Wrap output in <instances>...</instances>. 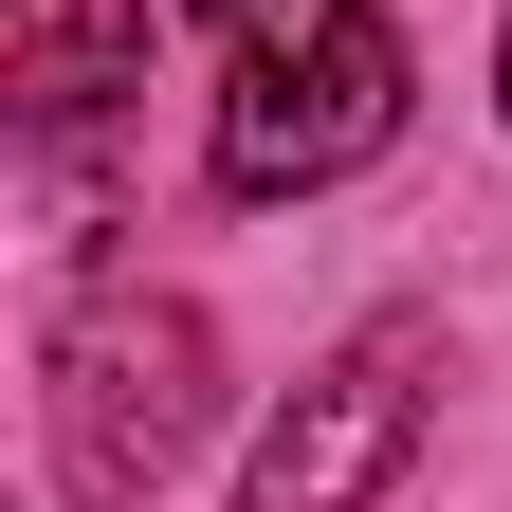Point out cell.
I'll use <instances>...</instances> for the list:
<instances>
[{"mask_svg":"<svg viewBox=\"0 0 512 512\" xmlns=\"http://www.w3.org/2000/svg\"><path fill=\"white\" fill-rule=\"evenodd\" d=\"M220 421V330L183 293H74V330H55V476L92 512H147L183 476V439Z\"/></svg>","mask_w":512,"mask_h":512,"instance_id":"1","label":"cell"},{"mask_svg":"<svg viewBox=\"0 0 512 512\" xmlns=\"http://www.w3.org/2000/svg\"><path fill=\"white\" fill-rule=\"evenodd\" d=\"M366 147H403V19L384 0H348L330 37H293V55H238V92H220V202H311V183H348Z\"/></svg>","mask_w":512,"mask_h":512,"instance_id":"2","label":"cell"},{"mask_svg":"<svg viewBox=\"0 0 512 512\" xmlns=\"http://www.w3.org/2000/svg\"><path fill=\"white\" fill-rule=\"evenodd\" d=\"M421 421H439V330H421V311H384V330H348V348L275 403L238 512H384L403 458H421Z\"/></svg>","mask_w":512,"mask_h":512,"instance_id":"3","label":"cell"},{"mask_svg":"<svg viewBox=\"0 0 512 512\" xmlns=\"http://www.w3.org/2000/svg\"><path fill=\"white\" fill-rule=\"evenodd\" d=\"M0 92H19L37 147H55V128H92L110 92H147V0H55V19L19 37V74H0Z\"/></svg>","mask_w":512,"mask_h":512,"instance_id":"4","label":"cell"},{"mask_svg":"<svg viewBox=\"0 0 512 512\" xmlns=\"http://www.w3.org/2000/svg\"><path fill=\"white\" fill-rule=\"evenodd\" d=\"M202 19H220V55H293V37H330L348 0H202Z\"/></svg>","mask_w":512,"mask_h":512,"instance_id":"5","label":"cell"},{"mask_svg":"<svg viewBox=\"0 0 512 512\" xmlns=\"http://www.w3.org/2000/svg\"><path fill=\"white\" fill-rule=\"evenodd\" d=\"M494 92H512V37H494Z\"/></svg>","mask_w":512,"mask_h":512,"instance_id":"6","label":"cell"}]
</instances>
